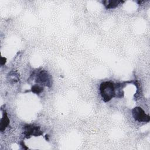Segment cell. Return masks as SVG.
<instances>
[{
    "label": "cell",
    "mask_w": 150,
    "mask_h": 150,
    "mask_svg": "<svg viewBox=\"0 0 150 150\" xmlns=\"http://www.w3.org/2000/svg\"><path fill=\"white\" fill-rule=\"evenodd\" d=\"M100 91L103 100L105 102L109 101L115 96L114 84L110 81H104L101 83Z\"/></svg>",
    "instance_id": "6da1fadb"
},
{
    "label": "cell",
    "mask_w": 150,
    "mask_h": 150,
    "mask_svg": "<svg viewBox=\"0 0 150 150\" xmlns=\"http://www.w3.org/2000/svg\"><path fill=\"white\" fill-rule=\"evenodd\" d=\"M132 114L134 119L138 122H149V116L139 107H136L132 110Z\"/></svg>",
    "instance_id": "7a4b0ae2"
},
{
    "label": "cell",
    "mask_w": 150,
    "mask_h": 150,
    "mask_svg": "<svg viewBox=\"0 0 150 150\" xmlns=\"http://www.w3.org/2000/svg\"><path fill=\"white\" fill-rule=\"evenodd\" d=\"M51 77L50 75L45 70H42L37 75L36 82L40 85L50 87L51 85Z\"/></svg>",
    "instance_id": "3957f363"
},
{
    "label": "cell",
    "mask_w": 150,
    "mask_h": 150,
    "mask_svg": "<svg viewBox=\"0 0 150 150\" xmlns=\"http://www.w3.org/2000/svg\"><path fill=\"white\" fill-rule=\"evenodd\" d=\"M25 135L26 137L29 138L30 135L38 136L42 134L41 131L39 127L33 125H27L25 127Z\"/></svg>",
    "instance_id": "277c9868"
},
{
    "label": "cell",
    "mask_w": 150,
    "mask_h": 150,
    "mask_svg": "<svg viewBox=\"0 0 150 150\" xmlns=\"http://www.w3.org/2000/svg\"><path fill=\"white\" fill-rule=\"evenodd\" d=\"M123 2L121 1H117V0H108L104 1L103 3L104 4L105 6L107 9H112L116 8L118 5Z\"/></svg>",
    "instance_id": "5b68a950"
},
{
    "label": "cell",
    "mask_w": 150,
    "mask_h": 150,
    "mask_svg": "<svg viewBox=\"0 0 150 150\" xmlns=\"http://www.w3.org/2000/svg\"><path fill=\"white\" fill-rule=\"evenodd\" d=\"M9 122V120L7 116V114L6 112L4 113V116L1 120V122H0V130L1 131H3L6 127L8 125Z\"/></svg>",
    "instance_id": "8992f818"
},
{
    "label": "cell",
    "mask_w": 150,
    "mask_h": 150,
    "mask_svg": "<svg viewBox=\"0 0 150 150\" xmlns=\"http://www.w3.org/2000/svg\"><path fill=\"white\" fill-rule=\"evenodd\" d=\"M43 90V88L38 85V84H36V85H34L33 86V87H32V92L35 93H36V94H39V93H40Z\"/></svg>",
    "instance_id": "52a82bcc"
}]
</instances>
